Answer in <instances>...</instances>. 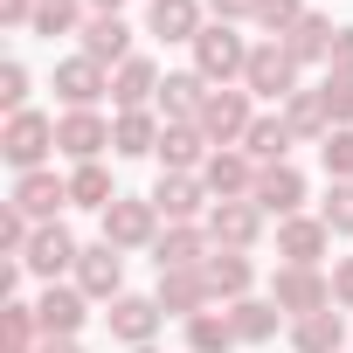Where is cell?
<instances>
[{"label": "cell", "mask_w": 353, "mask_h": 353, "mask_svg": "<svg viewBox=\"0 0 353 353\" xmlns=\"http://www.w3.org/2000/svg\"><path fill=\"white\" fill-rule=\"evenodd\" d=\"M250 49H256V42H243L229 21H208V28L194 35V70H201L208 83H243V70H250Z\"/></svg>", "instance_id": "1"}, {"label": "cell", "mask_w": 353, "mask_h": 353, "mask_svg": "<svg viewBox=\"0 0 353 353\" xmlns=\"http://www.w3.org/2000/svg\"><path fill=\"white\" fill-rule=\"evenodd\" d=\"M243 90L250 97H270V104H291L298 97V56L284 42H256L250 49V70H243Z\"/></svg>", "instance_id": "2"}, {"label": "cell", "mask_w": 353, "mask_h": 353, "mask_svg": "<svg viewBox=\"0 0 353 353\" xmlns=\"http://www.w3.org/2000/svg\"><path fill=\"white\" fill-rule=\"evenodd\" d=\"M194 125L208 132V145H243V139H250V125H256V111H250V90H243V83H215Z\"/></svg>", "instance_id": "3"}, {"label": "cell", "mask_w": 353, "mask_h": 353, "mask_svg": "<svg viewBox=\"0 0 353 353\" xmlns=\"http://www.w3.org/2000/svg\"><path fill=\"white\" fill-rule=\"evenodd\" d=\"M159 208H152V194H118L111 208H104V243L111 250H152L159 243Z\"/></svg>", "instance_id": "4"}, {"label": "cell", "mask_w": 353, "mask_h": 353, "mask_svg": "<svg viewBox=\"0 0 353 353\" xmlns=\"http://www.w3.org/2000/svg\"><path fill=\"white\" fill-rule=\"evenodd\" d=\"M270 298H277L284 319H312V312H332V277L325 270H305V263H277Z\"/></svg>", "instance_id": "5"}, {"label": "cell", "mask_w": 353, "mask_h": 353, "mask_svg": "<svg viewBox=\"0 0 353 353\" xmlns=\"http://www.w3.org/2000/svg\"><path fill=\"white\" fill-rule=\"evenodd\" d=\"M0 152H8L14 173H35V166L56 152V118H42V111H14L8 132H0Z\"/></svg>", "instance_id": "6"}, {"label": "cell", "mask_w": 353, "mask_h": 353, "mask_svg": "<svg viewBox=\"0 0 353 353\" xmlns=\"http://www.w3.org/2000/svg\"><path fill=\"white\" fill-rule=\"evenodd\" d=\"M256 159L243 152V145H215L208 152V166H201V188H208V201H250L256 194Z\"/></svg>", "instance_id": "7"}, {"label": "cell", "mask_w": 353, "mask_h": 353, "mask_svg": "<svg viewBox=\"0 0 353 353\" xmlns=\"http://www.w3.org/2000/svg\"><path fill=\"white\" fill-rule=\"evenodd\" d=\"M77 256H83V243H77L63 222H35V243H28L21 270H28V277H42V284H56L63 270H77Z\"/></svg>", "instance_id": "8"}, {"label": "cell", "mask_w": 353, "mask_h": 353, "mask_svg": "<svg viewBox=\"0 0 353 353\" xmlns=\"http://www.w3.org/2000/svg\"><path fill=\"white\" fill-rule=\"evenodd\" d=\"M77 291L83 298H125V250H111L104 236L97 243H83V256H77Z\"/></svg>", "instance_id": "9"}, {"label": "cell", "mask_w": 353, "mask_h": 353, "mask_svg": "<svg viewBox=\"0 0 353 353\" xmlns=\"http://www.w3.org/2000/svg\"><path fill=\"white\" fill-rule=\"evenodd\" d=\"M104 325H111V339L132 353V346H152V332L166 325V312H159V298H139V291H125V298H111Z\"/></svg>", "instance_id": "10"}, {"label": "cell", "mask_w": 353, "mask_h": 353, "mask_svg": "<svg viewBox=\"0 0 353 353\" xmlns=\"http://www.w3.org/2000/svg\"><path fill=\"white\" fill-rule=\"evenodd\" d=\"M28 222H63V208H70V181H56L49 166H35V173H14V194H8Z\"/></svg>", "instance_id": "11"}, {"label": "cell", "mask_w": 353, "mask_h": 353, "mask_svg": "<svg viewBox=\"0 0 353 353\" xmlns=\"http://www.w3.org/2000/svg\"><path fill=\"white\" fill-rule=\"evenodd\" d=\"M152 208L166 222H208V188H201V173H159L152 181Z\"/></svg>", "instance_id": "12"}, {"label": "cell", "mask_w": 353, "mask_h": 353, "mask_svg": "<svg viewBox=\"0 0 353 353\" xmlns=\"http://www.w3.org/2000/svg\"><path fill=\"white\" fill-rule=\"evenodd\" d=\"M104 90H111V70H104V63H90L83 49L56 63V97H63L70 111H97V97H104Z\"/></svg>", "instance_id": "13"}, {"label": "cell", "mask_w": 353, "mask_h": 353, "mask_svg": "<svg viewBox=\"0 0 353 353\" xmlns=\"http://www.w3.org/2000/svg\"><path fill=\"white\" fill-rule=\"evenodd\" d=\"M201 229H208L215 250H256V236H263V208H256V201H215Z\"/></svg>", "instance_id": "14"}, {"label": "cell", "mask_w": 353, "mask_h": 353, "mask_svg": "<svg viewBox=\"0 0 353 353\" xmlns=\"http://www.w3.org/2000/svg\"><path fill=\"white\" fill-rule=\"evenodd\" d=\"M83 319H90V298H83L77 284H42V298H35V325H42V339H77Z\"/></svg>", "instance_id": "15"}, {"label": "cell", "mask_w": 353, "mask_h": 353, "mask_svg": "<svg viewBox=\"0 0 353 353\" xmlns=\"http://www.w3.org/2000/svg\"><path fill=\"white\" fill-rule=\"evenodd\" d=\"M325 250H332V229H325V215H291V222H277V256H284V263H305V270H319V263H325Z\"/></svg>", "instance_id": "16"}, {"label": "cell", "mask_w": 353, "mask_h": 353, "mask_svg": "<svg viewBox=\"0 0 353 353\" xmlns=\"http://www.w3.org/2000/svg\"><path fill=\"white\" fill-rule=\"evenodd\" d=\"M263 215H277V222H291L298 208H305V173L291 166V159H277V166H263L256 173V194H250Z\"/></svg>", "instance_id": "17"}, {"label": "cell", "mask_w": 353, "mask_h": 353, "mask_svg": "<svg viewBox=\"0 0 353 353\" xmlns=\"http://www.w3.org/2000/svg\"><path fill=\"white\" fill-rule=\"evenodd\" d=\"M208 250H215V243H208L201 222H166L159 243H152V263H159V270H201Z\"/></svg>", "instance_id": "18"}, {"label": "cell", "mask_w": 353, "mask_h": 353, "mask_svg": "<svg viewBox=\"0 0 353 353\" xmlns=\"http://www.w3.org/2000/svg\"><path fill=\"white\" fill-rule=\"evenodd\" d=\"M159 83H166L159 63H152V56H132V63L111 70V104H118V111H152V104H159Z\"/></svg>", "instance_id": "19"}, {"label": "cell", "mask_w": 353, "mask_h": 353, "mask_svg": "<svg viewBox=\"0 0 353 353\" xmlns=\"http://www.w3.org/2000/svg\"><path fill=\"white\" fill-rule=\"evenodd\" d=\"M201 14H208V0H152V8H145V35H159V42H188V49H194V35L208 28Z\"/></svg>", "instance_id": "20"}, {"label": "cell", "mask_w": 353, "mask_h": 353, "mask_svg": "<svg viewBox=\"0 0 353 353\" xmlns=\"http://www.w3.org/2000/svg\"><path fill=\"white\" fill-rule=\"evenodd\" d=\"M104 145H111V118H97V111H63L56 118V152H70L77 166L97 159Z\"/></svg>", "instance_id": "21"}, {"label": "cell", "mask_w": 353, "mask_h": 353, "mask_svg": "<svg viewBox=\"0 0 353 353\" xmlns=\"http://www.w3.org/2000/svg\"><path fill=\"white\" fill-rule=\"evenodd\" d=\"M208 77L201 70H166V83H159V111H166V125H194L201 118V104H208Z\"/></svg>", "instance_id": "22"}, {"label": "cell", "mask_w": 353, "mask_h": 353, "mask_svg": "<svg viewBox=\"0 0 353 353\" xmlns=\"http://www.w3.org/2000/svg\"><path fill=\"white\" fill-rule=\"evenodd\" d=\"M208 132L201 125H166L159 132V173H201L208 166Z\"/></svg>", "instance_id": "23"}, {"label": "cell", "mask_w": 353, "mask_h": 353, "mask_svg": "<svg viewBox=\"0 0 353 353\" xmlns=\"http://www.w3.org/2000/svg\"><path fill=\"white\" fill-rule=\"evenodd\" d=\"M83 56L104 63V70L132 63V28H125V14H90V21H83Z\"/></svg>", "instance_id": "24"}, {"label": "cell", "mask_w": 353, "mask_h": 353, "mask_svg": "<svg viewBox=\"0 0 353 353\" xmlns=\"http://www.w3.org/2000/svg\"><path fill=\"white\" fill-rule=\"evenodd\" d=\"M201 277H208V298H250V284H256V270H250V256L243 250H208V263H201Z\"/></svg>", "instance_id": "25"}, {"label": "cell", "mask_w": 353, "mask_h": 353, "mask_svg": "<svg viewBox=\"0 0 353 353\" xmlns=\"http://www.w3.org/2000/svg\"><path fill=\"white\" fill-rule=\"evenodd\" d=\"M159 312H173V319H194V312H208V277L201 270H159Z\"/></svg>", "instance_id": "26"}, {"label": "cell", "mask_w": 353, "mask_h": 353, "mask_svg": "<svg viewBox=\"0 0 353 353\" xmlns=\"http://www.w3.org/2000/svg\"><path fill=\"white\" fill-rule=\"evenodd\" d=\"M159 132H166V125H159L152 111H118V118H111V152H118V159H145V152H159Z\"/></svg>", "instance_id": "27"}, {"label": "cell", "mask_w": 353, "mask_h": 353, "mask_svg": "<svg viewBox=\"0 0 353 353\" xmlns=\"http://www.w3.org/2000/svg\"><path fill=\"white\" fill-rule=\"evenodd\" d=\"M291 353H346V319L339 312L291 319Z\"/></svg>", "instance_id": "28"}, {"label": "cell", "mask_w": 353, "mask_h": 353, "mask_svg": "<svg viewBox=\"0 0 353 353\" xmlns=\"http://www.w3.org/2000/svg\"><path fill=\"white\" fill-rule=\"evenodd\" d=\"M277 298H236L229 305V325H236V339L243 346H263V339H277Z\"/></svg>", "instance_id": "29"}, {"label": "cell", "mask_w": 353, "mask_h": 353, "mask_svg": "<svg viewBox=\"0 0 353 353\" xmlns=\"http://www.w3.org/2000/svg\"><path fill=\"white\" fill-rule=\"evenodd\" d=\"M284 125H291V139H332V111H325V90H298L291 104H284Z\"/></svg>", "instance_id": "30"}, {"label": "cell", "mask_w": 353, "mask_h": 353, "mask_svg": "<svg viewBox=\"0 0 353 353\" xmlns=\"http://www.w3.org/2000/svg\"><path fill=\"white\" fill-rule=\"evenodd\" d=\"M332 35H339V28H332L325 14H305V21L284 35V49L298 56V70H305V63H332Z\"/></svg>", "instance_id": "31"}, {"label": "cell", "mask_w": 353, "mask_h": 353, "mask_svg": "<svg viewBox=\"0 0 353 353\" xmlns=\"http://www.w3.org/2000/svg\"><path fill=\"white\" fill-rule=\"evenodd\" d=\"M291 145H298V139H291V125H284V111H277V118L263 111V118L250 125V139H243V152H250L256 166H277V159H284Z\"/></svg>", "instance_id": "32"}, {"label": "cell", "mask_w": 353, "mask_h": 353, "mask_svg": "<svg viewBox=\"0 0 353 353\" xmlns=\"http://www.w3.org/2000/svg\"><path fill=\"white\" fill-rule=\"evenodd\" d=\"M243 339H236V325H229V312H194L188 319V353H236Z\"/></svg>", "instance_id": "33"}, {"label": "cell", "mask_w": 353, "mask_h": 353, "mask_svg": "<svg viewBox=\"0 0 353 353\" xmlns=\"http://www.w3.org/2000/svg\"><path fill=\"white\" fill-rule=\"evenodd\" d=\"M70 201H77V208H97V215H104V208L118 201V188H111V173H104L97 159H83V166L70 173Z\"/></svg>", "instance_id": "34"}, {"label": "cell", "mask_w": 353, "mask_h": 353, "mask_svg": "<svg viewBox=\"0 0 353 353\" xmlns=\"http://www.w3.org/2000/svg\"><path fill=\"white\" fill-rule=\"evenodd\" d=\"M83 21H90V14H83V0H42L28 35H49V42H56V35H83Z\"/></svg>", "instance_id": "35"}, {"label": "cell", "mask_w": 353, "mask_h": 353, "mask_svg": "<svg viewBox=\"0 0 353 353\" xmlns=\"http://www.w3.org/2000/svg\"><path fill=\"white\" fill-rule=\"evenodd\" d=\"M305 14H312L305 0H256V28H263L270 42H284V35H291V28H298Z\"/></svg>", "instance_id": "36"}, {"label": "cell", "mask_w": 353, "mask_h": 353, "mask_svg": "<svg viewBox=\"0 0 353 353\" xmlns=\"http://www.w3.org/2000/svg\"><path fill=\"white\" fill-rule=\"evenodd\" d=\"M319 159H325L332 181H353V125H332V139L319 145Z\"/></svg>", "instance_id": "37"}, {"label": "cell", "mask_w": 353, "mask_h": 353, "mask_svg": "<svg viewBox=\"0 0 353 353\" xmlns=\"http://www.w3.org/2000/svg\"><path fill=\"white\" fill-rule=\"evenodd\" d=\"M28 243H35V222L8 201V208H0V250H8V256H28Z\"/></svg>", "instance_id": "38"}, {"label": "cell", "mask_w": 353, "mask_h": 353, "mask_svg": "<svg viewBox=\"0 0 353 353\" xmlns=\"http://www.w3.org/2000/svg\"><path fill=\"white\" fill-rule=\"evenodd\" d=\"M319 215H325V229H332V236H353V181H332V194H325V208H319Z\"/></svg>", "instance_id": "39"}, {"label": "cell", "mask_w": 353, "mask_h": 353, "mask_svg": "<svg viewBox=\"0 0 353 353\" xmlns=\"http://www.w3.org/2000/svg\"><path fill=\"white\" fill-rule=\"evenodd\" d=\"M319 90H325L332 125H353V77H332V70H325V83H319Z\"/></svg>", "instance_id": "40"}, {"label": "cell", "mask_w": 353, "mask_h": 353, "mask_svg": "<svg viewBox=\"0 0 353 353\" xmlns=\"http://www.w3.org/2000/svg\"><path fill=\"white\" fill-rule=\"evenodd\" d=\"M0 104H8V118L28 111V70L21 63H0Z\"/></svg>", "instance_id": "41"}, {"label": "cell", "mask_w": 353, "mask_h": 353, "mask_svg": "<svg viewBox=\"0 0 353 353\" xmlns=\"http://www.w3.org/2000/svg\"><path fill=\"white\" fill-rule=\"evenodd\" d=\"M332 305H339V312H353V256H339V263H332Z\"/></svg>", "instance_id": "42"}, {"label": "cell", "mask_w": 353, "mask_h": 353, "mask_svg": "<svg viewBox=\"0 0 353 353\" xmlns=\"http://www.w3.org/2000/svg\"><path fill=\"white\" fill-rule=\"evenodd\" d=\"M208 14L236 28V21H256V0H208Z\"/></svg>", "instance_id": "43"}, {"label": "cell", "mask_w": 353, "mask_h": 353, "mask_svg": "<svg viewBox=\"0 0 353 353\" xmlns=\"http://www.w3.org/2000/svg\"><path fill=\"white\" fill-rule=\"evenodd\" d=\"M332 77H353V28H339L332 35V63H325Z\"/></svg>", "instance_id": "44"}, {"label": "cell", "mask_w": 353, "mask_h": 353, "mask_svg": "<svg viewBox=\"0 0 353 353\" xmlns=\"http://www.w3.org/2000/svg\"><path fill=\"white\" fill-rule=\"evenodd\" d=\"M35 8H42V0H0V21H8V28H35Z\"/></svg>", "instance_id": "45"}, {"label": "cell", "mask_w": 353, "mask_h": 353, "mask_svg": "<svg viewBox=\"0 0 353 353\" xmlns=\"http://www.w3.org/2000/svg\"><path fill=\"white\" fill-rule=\"evenodd\" d=\"M42 353H83L77 339H42Z\"/></svg>", "instance_id": "46"}, {"label": "cell", "mask_w": 353, "mask_h": 353, "mask_svg": "<svg viewBox=\"0 0 353 353\" xmlns=\"http://www.w3.org/2000/svg\"><path fill=\"white\" fill-rule=\"evenodd\" d=\"M125 8V0H90V14H118Z\"/></svg>", "instance_id": "47"}, {"label": "cell", "mask_w": 353, "mask_h": 353, "mask_svg": "<svg viewBox=\"0 0 353 353\" xmlns=\"http://www.w3.org/2000/svg\"><path fill=\"white\" fill-rule=\"evenodd\" d=\"M132 353H159V346H132Z\"/></svg>", "instance_id": "48"}]
</instances>
